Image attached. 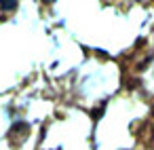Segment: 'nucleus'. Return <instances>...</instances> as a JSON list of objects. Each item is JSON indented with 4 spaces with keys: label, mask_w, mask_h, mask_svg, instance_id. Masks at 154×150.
<instances>
[{
    "label": "nucleus",
    "mask_w": 154,
    "mask_h": 150,
    "mask_svg": "<svg viewBox=\"0 0 154 150\" xmlns=\"http://www.w3.org/2000/svg\"><path fill=\"white\" fill-rule=\"evenodd\" d=\"M17 7V0H0V9L2 11H13Z\"/></svg>",
    "instance_id": "1"
},
{
    "label": "nucleus",
    "mask_w": 154,
    "mask_h": 150,
    "mask_svg": "<svg viewBox=\"0 0 154 150\" xmlns=\"http://www.w3.org/2000/svg\"><path fill=\"white\" fill-rule=\"evenodd\" d=\"M47 2H53V0H47Z\"/></svg>",
    "instance_id": "2"
}]
</instances>
